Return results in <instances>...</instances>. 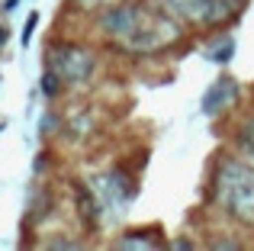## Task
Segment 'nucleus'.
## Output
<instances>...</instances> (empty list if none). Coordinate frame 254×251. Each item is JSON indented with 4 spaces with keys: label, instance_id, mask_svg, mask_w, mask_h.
<instances>
[{
    "label": "nucleus",
    "instance_id": "f257e3e1",
    "mask_svg": "<svg viewBox=\"0 0 254 251\" xmlns=\"http://www.w3.org/2000/svg\"><path fill=\"white\" fill-rule=\"evenodd\" d=\"M209 203L238 229H254V164L219 155L209 171Z\"/></svg>",
    "mask_w": 254,
    "mask_h": 251
},
{
    "label": "nucleus",
    "instance_id": "0eeeda50",
    "mask_svg": "<svg viewBox=\"0 0 254 251\" xmlns=\"http://www.w3.org/2000/svg\"><path fill=\"white\" fill-rule=\"evenodd\" d=\"M113 248H142V251H151V248H168V242L161 239V229L158 226H138V229H126Z\"/></svg>",
    "mask_w": 254,
    "mask_h": 251
},
{
    "label": "nucleus",
    "instance_id": "ddd939ff",
    "mask_svg": "<svg viewBox=\"0 0 254 251\" xmlns=\"http://www.w3.org/2000/svg\"><path fill=\"white\" fill-rule=\"evenodd\" d=\"M36 23H39V13H32V16H29V23H26V29H23V36H19V39H23V45L32 39V29H36Z\"/></svg>",
    "mask_w": 254,
    "mask_h": 251
},
{
    "label": "nucleus",
    "instance_id": "9b49d317",
    "mask_svg": "<svg viewBox=\"0 0 254 251\" xmlns=\"http://www.w3.org/2000/svg\"><path fill=\"white\" fill-rule=\"evenodd\" d=\"M119 0H68V10L81 13V16H93L97 19L100 13H106L110 6H116Z\"/></svg>",
    "mask_w": 254,
    "mask_h": 251
},
{
    "label": "nucleus",
    "instance_id": "6e6552de",
    "mask_svg": "<svg viewBox=\"0 0 254 251\" xmlns=\"http://www.w3.org/2000/svg\"><path fill=\"white\" fill-rule=\"evenodd\" d=\"M158 6L177 16L187 26H203V13H206V0H155Z\"/></svg>",
    "mask_w": 254,
    "mask_h": 251
},
{
    "label": "nucleus",
    "instance_id": "39448f33",
    "mask_svg": "<svg viewBox=\"0 0 254 251\" xmlns=\"http://www.w3.org/2000/svg\"><path fill=\"white\" fill-rule=\"evenodd\" d=\"M71 193H74V206H77V219L84 222V229H97L103 219V203H100L93 184L87 181H71Z\"/></svg>",
    "mask_w": 254,
    "mask_h": 251
},
{
    "label": "nucleus",
    "instance_id": "1a4fd4ad",
    "mask_svg": "<svg viewBox=\"0 0 254 251\" xmlns=\"http://www.w3.org/2000/svg\"><path fill=\"white\" fill-rule=\"evenodd\" d=\"M232 145H235V151L245 158V161H251V164H254V113H251V116H245V120L235 126Z\"/></svg>",
    "mask_w": 254,
    "mask_h": 251
},
{
    "label": "nucleus",
    "instance_id": "f03ea898",
    "mask_svg": "<svg viewBox=\"0 0 254 251\" xmlns=\"http://www.w3.org/2000/svg\"><path fill=\"white\" fill-rule=\"evenodd\" d=\"M49 64L58 77L64 81V87H84L93 74H97V55L87 49L84 42L74 39H55L49 42Z\"/></svg>",
    "mask_w": 254,
    "mask_h": 251
},
{
    "label": "nucleus",
    "instance_id": "423d86ee",
    "mask_svg": "<svg viewBox=\"0 0 254 251\" xmlns=\"http://www.w3.org/2000/svg\"><path fill=\"white\" fill-rule=\"evenodd\" d=\"M248 6V0H206V13H203V26L199 29H222L232 19H238Z\"/></svg>",
    "mask_w": 254,
    "mask_h": 251
},
{
    "label": "nucleus",
    "instance_id": "f8f14e48",
    "mask_svg": "<svg viewBox=\"0 0 254 251\" xmlns=\"http://www.w3.org/2000/svg\"><path fill=\"white\" fill-rule=\"evenodd\" d=\"M62 90H64V81L52 68H45L42 71V94L49 97V100H58V97H62Z\"/></svg>",
    "mask_w": 254,
    "mask_h": 251
},
{
    "label": "nucleus",
    "instance_id": "20e7f679",
    "mask_svg": "<svg viewBox=\"0 0 254 251\" xmlns=\"http://www.w3.org/2000/svg\"><path fill=\"white\" fill-rule=\"evenodd\" d=\"M238 100H242V87H238V81L232 74H219L216 81L206 87V94H203V116L219 120V116L232 113V110L238 107Z\"/></svg>",
    "mask_w": 254,
    "mask_h": 251
},
{
    "label": "nucleus",
    "instance_id": "4468645a",
    "mask_svg": "<svg viewBox=\"0 0 254 251\" xmlns=\"http://www.w3.org/2000/svg\"><path fill=\"white\" fill-rule=\"evenodd\" d=\"M6 42V29H3V26H0V45H3Z\"/></svg>",
    "mask_w": 254,
    "mask_h": 251
},
{
    "label": "nucleus",
    "instance_id": "7ed1b4c3",
    "mask_svg": "<svg viewBox=\"0 0 254 251\" xmlns=\"http://www.w3.org/2000/svg\"><path fill=\"white\" fill-rule=\"evenodd\" d=\"M93 190H97L100 203H103L106 209H119V206H126V203L135 200L138 187H135V177L116 164V168H106L103 174L93 181Z\"/></svg>",
    "mask_w": 254,
    "mask_h": 251
},
{
    "label": "nucleus",
    "instance_id": "9d476101",
    "mask_svg": "<svg viewBox=\"0 0 254 251\" xmlns=\"http://www.w3.org/2000/svg\"><path fill=\"white\" fill-rule=\"evenodd\" d=\"M232 58H235V39H232L229 32L216 36L209 45H206V62H212V64H229Z\"/></svg>",
    "mask_w": 254,
    "mask_h": 251
}]
</instances>
